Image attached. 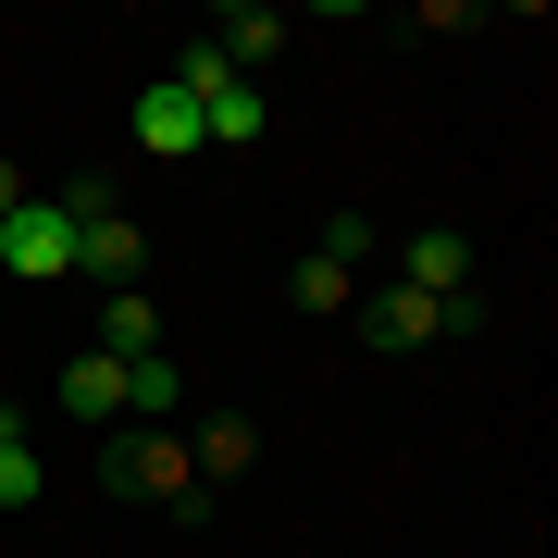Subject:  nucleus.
<instances>
[{
	"label": "nucleus",
	"mask_w": 558,
	"mask_h": 558,
	"mask_svg": "<svg viewBox=\"0 0 558 558\" xmlns=\"http://www.w3.org/2000/svg\"><path fill=\"white\" fill-rule=\"evenodd\" d=\"M100 484L112 497H149V509H211L199 497V459H186V422H112Z\"/></svg>",
	"instance_id": "nucleus-1"
},
{
	"label": "nucleus",
	"mask_w": 558,
	"mask_h": 558,
	"mask_svg": "<svg viewBox=\"0 0 558 558\" xmlns=\"http://www.w3.org/2000/svg\"><path fill=\"white\" fill-rule=\"evenodd\" d=\"M484 299H422V286H360V336H373L385 360H410V348H435V336H472Z\"/></svg>",
	"instance_id": "nucleus-2"
},
{
	"label": "nucleus",
	"mask_w": 558,
	"mask_h": 558,
	"mask_svg": "<svg viewBox=\"0 0 558 558\" xmlns=\"http://www.w3.org/2000/svg\"><path fill=\"white\" fill-rule=\"evenodd\" d=\"M0 274H13V286H62V274H75V211L25 186V199L0 211Z\"/></svg>",
	"instance_id": "nucleus-3"
},
{
	"label": "nucleus",
	"mask_w": 558,
	"mask_h": 558,
	"mask_svg": "<svg viewBox=\"0 0 558 558\" xmlns=\"http://www.w3.org/2000/svg\"><path fill=\"white\" fill-rule=\"evenodd\" d=\"M75 274L100 286V299H112V286H149V236H137V211H87V223H75Z\"/></svg>",
	"instance_id": "nucleus-4"
},
{
	"label": "nucleus",
	"mask_w": 558,
	"mask_h": 558,
	"mask_svg": "<svg viewBox=\"0 0 558 558\" xmlns=\"http://www.w3.org/2000/svg\"><path fill=\"white\" fill-rule=\"evenodd\" d=\"M398 286H422V299H472V236H447V223L398 236Z\"/></svg>",
	"instance_id": "nucleus-5"
},
{
	"label": "nucleus",
	"mask_w": 558,
	"mask_h": 558,
	"mask_svg": "<svg viewBox=\"0 0 558 558\" xmlns=\"http://www.w3.org/2000/svg\"><path fill=\"white\" fill-rule=\"evenodd\" d=\"M87 348H100V360H161V299H149V286H112L100 323H87Z\"/></svg>",
	"instance_id": "nucleus-6"
},
{
	"label": "nucleus",
	"mask_w": 558,
	"mask_h": 558,
	"mask_svg": "<svg viewBox=\"0 0 558 558\" xmlns=\"http://www.w3.org/2000/svg\"><path fill=\"white\" fill-rule=\"evenodd\" d=\"M62 422L112 435V422H124V360H100V348H75V360H62Z\"/></svg>",
	"instance_id": "nucleus-7"
},
{
	"label": "nucleus",
	"mask_w": 558,
	"mask_h": 558,
	"mask_svg": "<svg viewBox=\"0 0 558 558\" xmlns=\"http://www.w3.org/2000/svg\"><path fill=\"white\" fill-rule=\"evenodd\" d=\"M260 124H274V112H260V75H211L199 87V149H248Z\"/></svg>",
	"instance_id": "nucleus-8"
},
{
	"label": "nucleus",
	"mask_w": 558,
	"mask_h": 558,
	"mask_svg": "<svg viewBox=\"0 0 558 558\" xmlns=\"http://www.w3.org/2000/svg\"><path fill=\"white\" fill-rule=\"evenodd\" d=\"M186 459H199V497H211V484H236L248 459H260V422H236V410H211V422H186Z\"/></svg>",
	"instance_id": "nucleus-9"
},
{
	"label": "nucleus",
	"mask_w": 558,
	"mask_h": 558,
	"mask_svg": "<svg viewBox=\"0 0 558 558\" xmlns=\"http://www.w3.org/2000/svg\"><path fill=\"white\" fill-rule=\"evenodd\" d=\"M137 149L149 161H186V149H199V100H186V87H137Z\"/></svg>",
	"instance_id": "nucleus-10"
},
{
	"label": "nucleus",
	"mask_w": 558,
	"mask_h": 558,
	"mask_svg": "<svg viewBox=\"0 0 558 558\" xmlns=\"http://www.w3.org/2000/svg\"><path fill=\"white\" fill-rule=\"evenodd\" d=\"M286 38H299L286 13H223V38H211V50H223V75H260V62H274Z\"/></svg>",
	"instance_id": "nucleus-11"
},
{
	"label": "nucleus",
	"mask_w": 558,
	"mask_h": 558,
	"mask_svg": "<svg viewBox=\"0 0 558 558\" xmlns=\"http://www.w3.org/2000/svg\"><path fill=\"white\" fill-rule=\"evenodd\" d=\"M299 311H323V323H348V311H360V260H336V248H311V260H299Z\"/></svg>",
	"instance_id": "nucleus-12"
},
{
	"label": "nucleus",
	"mask_w": 558,
	"mask_h": 558,
	"mask_svg": "<svg viewBox=\"0 0 558 558\" xmlns=\"http://www.w3.org/2000/svg\"><path fill=\"white\" fill-rule=\"evenodd\" d=\"M25 435H38V422L0 398V509H38V447H25Z\"/></svg>",
	"instance_id": "nucleus-13"
},
{
	"label": "nucleus",
	"mask_w": 558,
	"mask_h": 558,
	"mask_svg": "<svg viewBox=\"0 0 558 558\" xmlns=\"http://www.w3.org/2000/svg\"><path fill=\"white\" fill-rule=\"evenodd\" d=\"M174 410H186L174 360H124V422H174Z\"/></svg>",
	"instance_id": "nucleus-14"
},
{
	"label": "nucleus",
	"mask_w": 558,
	"mask_h": 558,
	"mask_svg": "<svg viewBox=\"0 0 558 558\" xmlns=\"http://www.w3.org/2000/svg\"><path fill=\"white\" fill-rule=\"evenodd\" d=\"M13 199H25V161H13V149H0V211H13Z\"/></svg>",
	"instance_id": "nucleus-15"
}]
</instances>
